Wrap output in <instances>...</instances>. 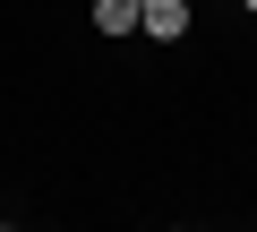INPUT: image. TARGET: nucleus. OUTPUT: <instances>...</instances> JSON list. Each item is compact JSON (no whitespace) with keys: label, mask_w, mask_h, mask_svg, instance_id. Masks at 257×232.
Masks as SVG:
<instances>
[{"label":"nucleus","mask_w":257,"mask_h":232,"mask_svg":"<svg viewBox=\"0 0 257 232\" xmlns=\"http://www.w3.org/2000/svg\"><path fill=\"white\" fill-rule=\"evenodd\" d=\"M138 26H146L155 43H180V35H189V0H138Z\"/></svg>","instance_id":"1"},{"label":"nucleus","mask_w":257,"mask_h":232,"mask_svg":"<svg viewBox=\"0 0 257 232\" xmlns=\"http://www.w3.org/2000/svg\"><path fill=\"white\" fill-rule=\"evenodd\" d=\"M94 35H138V0H94Z\"/></svg>","instance_id":"2"},{"label":"nucleus","mask_w":257,"mask_h":232,"mask_svg":"<svg viewBox=\"0 0 257 232\" xmlns=\"http://www.w3.org/2000/svg\"><path fill=\"white\" fill-rule=\"evenodd\" d=\"M240 9H248V18H257V0H240Z\"/></svg>","instance_id":"3"}]
</instances>
